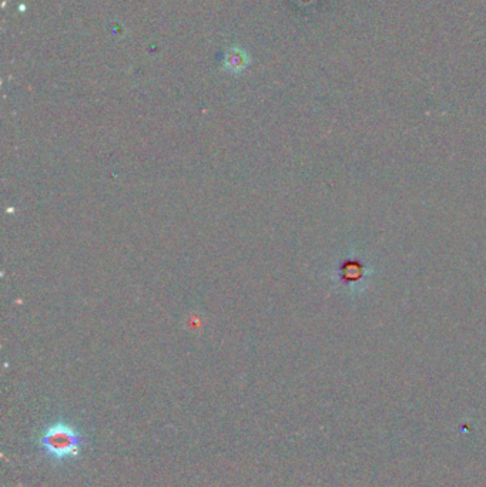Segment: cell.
Listing matches in <instances>:
<instances>
[{
	"mask_svg": "<svg viewBox=\"0 0 486 487\" xmlns=\"http://www.w3.org/2000/svg\"><path fill=\"white\" fill-rule=\"evenodd\" d=\"M86 443L87 438L76 425L57 419L40 432L36 448L49 462L64 464L79 459Z\"/></svg>",
	"mask_w": 486,
	"mask_h": 487,
	"instance_id": "cell-1",
	"label": "cell"
},
{
	"mask_svg": "<svg viewBox=\"0 0 486 487\" xmlns=\"http://www.w3.org/2000/svg\"><path fill=\"white\" fill-rule=\"evenodd\" d=\"M248 54L243 47H231L224 56V68L230 73H241L248 66Z\"/></svg>",
	"mask_w": 486,
	"mask_h": 487,
	"instance_id": "cell-2",
	"label": "cell"
}]
</instances>
